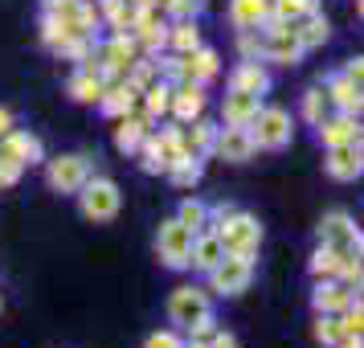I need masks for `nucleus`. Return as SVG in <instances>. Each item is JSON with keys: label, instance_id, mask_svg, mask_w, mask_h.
Returning a JSON list of instances; mask_svg holds the SVG:
<instances>
[{"label": "nucleus", "instance_id": "3c124183", "mask_svg": "<svg viewBox=\"0 0 364 348\" xmlns=\"http://www.w3.org/2000/svg\"><path fill=\"white\" fill-rule=\"evenodd\" d=\"M151 4H156V9H168V4H172V0H151Z\"/></svg>", "mask_w": 364, "mask_h": 348}, {"label": "nucleus", "instance_id": "6e6552de", "mask_svg": "<svg viewBox=\"0 0 364 348\" xmlns=\"http://www.w3.org/2000/svg\"><path fill=\"white\" fill-rule=\"evenodd\" d=\"M164 312H168V324H172L176 332H184L193 320H197V315L213 312V299H209V291H205V287H197V283H184V287H176V291L168 295Z\"/></svg>", "mask_w": 364, "mask_h": 348}, {"label": "nucleus", "instance_id": "2f4dec72", "mask_svg": "<svg viewBox=\"0 0 364 348\" xmlns=\"http://www.w3.org/2000/svg\"><path fill=\"white\" fill-rule=\"evenodd\" d=\"M315 9H319V0H270V21L295 25L303 13H315Z\"/></svg>", "mask_w": 364, "mask_h": 348}, {"label": "nucleus", "instance_id": "5701e85b", "mask_svg": "<svg viewBox=\"0 0 364 348\" xmlns=\"http://www.w3.org/2000/svg\"><path fill=\"white\" fill-rule=\"evenodd\" d=\"M295 29V37H299V46L311 53V50H319V46H328V37H331V21L323 17V9H315V13H303V17L291 25Z\"/></svg>", "mask_w": 364, "mask_h": 348}, {"label": "nucleus", "instance_id": "1a4fd4ad", "mask_svg": "<svg viewBox=\"0 0 364 348\" xmlns=\"http://www.w3.org/2000/svg\"><path fill=\"white\" fill-rule=\"evenodd\" d=\"M315 238L336 250H356V254L364 250L360 226H356V217L348 213V209H328V213L319 217V226H315Z\"/></svg>", "mask_w": 364, "mask_h": 348}, {"label": "nucleus", "instance_id": "cd10ccee", "mask_svg": "<svg viewBox=\"0 0 364 348\" xmlns=\"http://www.w3.org/2000/svg\"><path fill=\"white\" fill-rule=\"evenodd\" d=\"M344 254L348 250H336V246H319L311 250V258H307V270H311V279H336L340 275V266H344Z\"/></svg>", "mask_w": 364, "mask_h": 348}, {"label": "nucleus", "instance_id": "c756f323", "mask_svg": "<svg viewBox=\"0 0 364 348\" xmlns=\"http://www.w3.org/2000/svg\"><path fill=\"white\" fill-rule=\"evenodd\" d=\"M176 221H181L188 233H205V230H209V201L184 197L181 205H176Z\"/></svg>", "mask_w": 364, "mask_h": 348}, {"label": "nucleus", "instance_id": "4be33fe9", "mask_svg": "<svg viewBox=\"0 0 364 348\" xmlns=\"http://www.w3.org/2000/svg\"><path fill=\"white\" fill-rule=\"evenodd\" d=\"M225 258V246L217 242L213 230L205 233H193V250H188V270H197V275H209L217 263Z\"/></svg>", "mask_w": 364, "mask_h": 348}, {"label": "nucleus", "instance_id": "a211bd4d", "mask_svg": "<svg viewBox=\"0 0 364 348\" xmlns=\"http://www.w3.org/2000/svg\"><path fill=\"white\" fill-rule=\"evenodd\" d=\"M0 152H9V156L25 168L46 164V144H41L33 132H21V127H13L9 135H0Z\"/></svg>", "mask_w": 364, "mask_h": 348}, {"label": "nucleus", "instance_id": "f257e3e1", "mask_svg": "<svg viewBox=\"0 0 364 348\" xmlns=\"http://www.w3.org/2000/svg\"><path fill=\"white\" fill-rule=\"evenodd\" d=\"M209 230L217 233V242L225 246V254H242V258H254L262 250V221L246 209L230 205L225 213L209 217Z\"/></svg>", "mask_w": 364, "mask_h": 348}, {"label": "nucleus", "instance_id": "4c0bfd02", "mask_svg": "<svg viewBox=\"0 0 364 348\" xmlns=\"http://www.w3.org/2000/svg\"><path fill=\"white\" fill-rule=\"evenodd\" d=\"M135 41H139V53H164L168 50V21L151 25V29H139Z\"/></svg>", "mask_w": 364, "mask_h": 348}, {"label": "nucleus", "instance_id": "f3484780", "mask_svg": "<svg viewBox=\"0 0 364 348\" xmlns=\"http://www.w3.org/2000/svg\"><path fill=\"white\" fill-rule=\"evenodd\" d=\"M95 107H99L107 119H123V115H132L135 107H139V90H135L127 78H115V83L102 86V95H99Z\"/></svg>", "mask_w": 364, "mask_h": 348}, {"label": "nucleus", "instance_id": "ddd939ff", "mask_svg": "<svg viewBox=\"0 0 364 348\" xmlns=\"http://www.w3.org/2000/svg\"><path fill=\"white\" fill-rule=\"evenodd\" d=\"M315 139L323 144V148H340V144H360L364 132H360V115H340V111H331L315 123Z\"/></svg>", "mask_w": 364, "mask_h": 348}, {"label": "nucleus", "instance_id": "9d476101", "mask_svg": "<svg viewBox=\"0 0 364 348\" xmlns=\"http://www.w3.org/2000/svg\"><path fill=\"white\" fill-rule=\"evenodd\" d=\"M323 172H328V181H336V184L360 181V172H364V148H360V144L323 148Z\"/></svg>", "mask_w": 364, "mask_h": 348}, {"label": "nucleus", "instance_id": "2eb2a0df", "mask_svg": "<svg viewBox=\"0 0 364 348\" xmlns=\"http://www.w3.org/2000/svg\"><path fill=\"white\" fill-rule=\"evenodd\" d=\"M258 111H262V95L230 90V86H225V95H221V123H230V127H250Z\"/></svg>", "mask_w": 364, "mask_h": 348}, {"label": "nucleus", "instance_id": "f03ea898", "mask_svg": "<svg viewBox=\"0 0 364 348\" xmlns=\"http://www.w3.org/2000/svg\"><path fill=\"white\" fill-rule=\"evenodd\" d=\"M74 197H78V213H82L86 221H95V226L115 221L119 209H123V189H119V181L99 176V172H90L86 184L74 193Z\"/></svg>", "mask_w": 364, "mask_h": 348}, {"label": "nucleus", "instance_id": "4468645a", "mask_svg": "<svg viewBox=\"0 0 364 348\" xmlns=\"http://www.w3.org/2000/svg\"><path fill=\"white\" fill-rule=\"evenodd\" d=\"M360 291H352L348 283L340 279H315L311 287V312H323V315H340L348 303H356Z\"/></svg>", "mask_w": 364, "mask_h": 348}, {"label": "nucleus", "instance_id": "7c9ffc66", "mask_svg": "<svg viewBox=\"0 0 364 348\" xmlns=\"http://www.w3.org/2000/svg\"><path fill=\"white\" fill-rule=\"evenodd\" d=\"M323 115H331V102H328V95H323V86L303 90V99H299V119H303L307 127H315Z\"/></svg>", "mask_w": 364, "mask_h": 348}, {"label": "nucleus", "instance_id": "58836bf2", "mask_svg": "<svg viewBox=\"0 0 364 348\" xmlns=\"http://www.w3.org/2000/svg\"><path fill=\"white\" fill-rule=\"evenodd\" d=\"M237 58L242 62H262V29H242L237 33Z\"/></svg>", "mask_w": 364, "mask_h": 348}, {"label": "nucleus", "instance_id": "79ce46f5", "mask_svg": "<svg viewBox=\"0 0 364 348\" xmlns=\"http://www.w3.org/2000/svg\"><path fill=\"white\" fill-rule=\"evenodd\" d=\"M217 332V312H205V315H197L188 328H184V340H209Z\"/></svg>", "mask_w": 364, "mask_h": 348}, {"label": "nucleus", "instance_id": "8fccbe9b", "mask_svg": "<svg viewBox=\"0 0 364 348\" xmlns=\"http://www.w3.org/2000/svg\"><path fill=\"white\" fill-rule=\"evenodd\" d=\"M184 348H209L205 340H184Z\"/></svg>", "mask_w": 364, "mask_h": 348}, {"label": "nucleus", "instance_id": "f8f14e48", "mask_svg": "<svg viewBox=\"0 0 364 348\" xmlns=\"http://www.w3.org/2000/svg\"><path fill=\"white\" fill-rule=\"evenodd\" d=\"M209 111V86L200 83H176L172 86V107H168V119L176 123H193Z\"/></svg>", "mask_w": 364, "mask_h": 348}, {"label": "nucleus", "instance_id": "de8ad7c7", "mask_svg": "<svg viewBox=\"0 0 364 348\" xmlns=\"http://www.w3.org/2000/svg\"><path fill=\"white\" fill-rule=\"evenodd\" d=\"M13 127H17V115H13V111H9V107L0 102V135H9Z\"/></svg>", "mask_w": 364, "mask_h": 348}, {"label": "nucleus", "instance_id": "ea45409f", "mask_svg": "<svg viewBox=\"0 0 364 348\" xmlns=\"http://www.w3.org/2000/svg\"><path fill=\"white\" fill-rule=\"evenodd\" d=\"M340 328H344V340L348 336H364V303H348L344 312H340Z\"/></svg>", "mask_w": 364, "mask_h": 348}, {"label": "nucleus", "instance_id": "39448f33", "mask_svg": "<svg viewBox=\"0 0 364 348\" xmlns=\"http://www.w3.org/2000/svg\"><path fill=\"white\" fill-rule=\"evenodd\" d=\"M90 172H95V164H90L86 152H62V156L46 160V184H50L53 193H62V197H74Z\"/></svg>", "mask_w": 364, "mask_h": 348}, {"label": "nucleus", "instance_id": "f704fd0d", "mask_svg": "<svg viewBox=\"0 0 364 348\" xmlns=\"http://www.w3.org/2000/svg\"><path fill=\"white\" fill-rule=\"evenodd\" d=\"M139 168L148 172V176H164V152H160V139H156V132L144 135V144H139Z\"/></svg>", "mask_w": 364, "mask_h": 348}, {"label": "nucleus", "instance_id": "c85d7f7f", "mask_svg": "<svg viewBox=\"0 0 364 348\" xmlns=\"http://www.w3.org/2000/svg\"><path fill=\"white\" fill-rule=\"evenodd\" d=\"M200 46L197 21H168V53H193Z\"/></svg>", "mask_w": 364, "mask_h": 348}, {"label": "nucleus", "instance_id": "b1692460", "mask_svg": "<svg viewBox=\"0 0 364 348\" xmlns=\"http://www.w3.org/2000/svg\"><path fill=\"white\" fill-rule=\"evenodd\" d=\"M225 17H230V25L237 33L242 29H262L266 21H270V0H230Z\"/></svg>", "mask_w": 364, "mask_h": 348}, {"label": "nucleus", "instance_id": "a19ab883", "mask_svg": "<svg viewBox=\"0 0 364 348\" xmlns=\"http://www.w3.org/2000/svg\"><path fill=\"white\" fill-rule=\"evenodd\" d=\"M200 13H205V0H172L164 9L168 21H197Z\"/></svg>", "mask_w": 364, "mask_h": 348}, {"label": "nucleus", "instance_id": "423d86ee", "mask_svg": "<svg viewBox=\"0 0 364 348\" xmlns=\"http://www.w3.org/2000/svg\"><path fill=\"white\" fill-rule=\"evenodd\" d=\"M307 58V50L299 46V37L291 25H279V21H266L262 25V62L266 66H282L291 70Z\"/></svg>", "mask_w": 364, "mask_h": 348}, {"label": "nucleus", "instance_id": "a18cd8bd", "mask_svg": "<svg viewBox=\"0 0 364 348\" xmlns=\"http://www.w3.org/2000/svg\"><path fill=\"white\" fill-rule=\"evenodd\" d=\"M205 344H209V348H242V344H237V336H233V332H225L221 324H217V332L205 340Z\"/></svg>", "mask_w": 364, "mask_h": 348}, {"label": "nucleus", "instance_id": "dca6fc26", "mask_svg": "<svg viewBox=\"0 0 364 348\" xmlns=\"http://www.w3.org/2000/svg\"><path fill=\"white\" fill-rule=\"evenodd\" d=\"M323 95H328L331 111H340V115H360L364 111V90L352 78H344V74H331V78H323Z\"/></svg>", "mask_w": 364, "mask_h": 348}, {"label": "nucleus", "instance_id": "49530a36", "mask_svg": "<svg viewBox=\"0 0 364 348\" xmlns=\"http://www.w3.org/2000/svg\"><path fill=\"white\" fill-rule=\"evenodd\" d=\"M340 74H344V78H352L356 86H364V58H348Z\"/></svg>", "mask_w": 364, "mask_h": 348}, {"label": "nucleus", "instance_id": "9b49d317", "mask_svg": "<svg viewBox=\"0 0 364 348\" xmlns=\"http://www.w3.org/2000/svg\"><path fill=\"white\" fill-rule=\"evenodd\" d=\"M213 156L225 160V164H246V160H254L258 148H254V139H250V127H230V123H221V127H217V139H213Z\"/></svg>", "mask_w": 364, "mask_h": 348}, {"label": "nucleus", "instance_id": "a878e982", "mask_svg": "<svg viewBox=\"0 0 364 348\" xmlns=\"http://www.w3.org/2000/svg\"><path fill=\"white\" fill-rule=\"evenodd\" d=\"M217 127L221 123H213V119H193V123H184V148L193 152V156H200V160H209L213 156V139H217Z\"/></svg>", "mask_w": 364, "mask_h": 348}, {"label": "nucleus", "instance_id": "6ab92c4d", "mask_svg": "<svg viewBox=\"0 0 364 348\" xmlns=\"http://www.w3.org/2000/svg\"><path fill=\"white\" fill-rule=\"evenodd\" d=\"M221 78V53L213 50V46H205L200 41L193 53H184V83H200L209 86Z\"/></svg>", "mask_w": 364, "mask_h": 348}, {"label": "nucleus", "instance_id": "c03bdc74", "mask_svg": "<svg viewBox=\"0 0 364 348\" xmlns=\"http://www.w3.org/2000/svg\"><path fill=\"white\" fill-rule=\"evenodd\" d=\"M21 176H25V164H17L9 152H0V189H13Z\"/></svg>", "mask_w": 364, "mask_h": 348}, {"label": "nucleus", "instance_id": "37998d69", "mask_svg": "<svg viewBox=\"0 0 364 348\" xmlns=\"http://www.w3.org/2000/svg\"><path fill=\"white\" fill-rule=\"evenodd\" d=\"M144 348H184V332L160 328V332H151L148 340H144Z\"/></svg>", "mask_w": 364, "mask_h": 348}, {"label": "nucleus", "instance_id": "473e14b6", "mask_svg": "<svg viewBox=\"0 0 364 348\" xmlns=\"http://www.w3.org/2000/svg\"><path fill=\"white\" fill-rule=\"evenodd\" d=\"M90 53H95V37L90 33H70L66 41L53 50V58H62V62H78V66H82Z\"/></svg>", "mask_w": 364, "mask_h": 348}, {"label": "nucleus", "instance_id": "0eeeda50", "mask_svg": "<svg viewBox=\"0 0 364 348\" xmlns=\"http://www.w3.org/2000/svg\"><path fill=\"white\" fill-rule=\"evenodd\" d=\"M188 250H193V233L184 230L176 217H164L156 230V258L168 270H188Z\"/></svg>", "mask_w": 364, "mask_h": 348}, {"label": "nucleus", "instance_id": "bb28decb", "mask_svg": "<svg viewBox=\"0 0 364 348\" xmlns=\"http://www.w3.org/2000/svg\"><path fill=\"white\" fill-rule=\"evenodd\" d=\"M168 107H172V83L156 78V83L139 95V107H135V111H144L151 123H160V119H168Z\"/></svg>", "mask_w": 364, "mask_h": 348}, {"label": "nucleus", "instance_id": "c9c22d12", "mask_svg": "<svg viewBox=\"0 0 364 348\" xmlns=\"http://www.w3.org/2000/svg\"><path fill=\"white\" fill-rule=\"evenodd\" d=\"M164 176H168V181H172V184H176V189H193V184H197L200 176H205V160H200V156H188L184 164L168 168Z\"/></svg>", "mask_w": 364, "mask_h": 348}, {"label": "nucleus", "instance_id": "aec40b11", "mask_svg": "<svg viewBox=\"0 0 364 348\" xmlns=\"http://www.w3.org/2000/svg\"><path fill=\"white\" fill-rule=\"evenodd\" d=\"M225 86L230 90H250V95H270V86H274V78H270V66L266 62H237V66L230 70V78H225Z\"/></svg>", "mask_w": 364, "mask_h": 348}, {"label": "nucleus", "instance_id": "72a5a7b5", "mask_svg": "<svg viewBox=\"0 0 364 348\" xmlns=\"http://www.w3.org/2000/svg\"><path fill=\"white\" fill-rule=\"evenodd\" d=\"M311 336H315V344L336 348L340 340H344V328H340V315H323V312H315V320H311Z\"/></svg>", "mask_w": 364, "mask_h": 348}, {"label": "nucleus", "instance_id": "7ed1b4c3", "mask_svg": "<svg viewBox=\"0 0 364 348\" xmlns=\"http://www.w3.org/2000/svg\"><path fill=\"white\" fill-rule=\"evenodd\" d=\"M250 139H254V148L258 152H282L291 148V139H295V119L287 107H266L254 115L250 123Z\"/></svg>", "mask_w": 364, "mask_h": 348}, {"label": "nucleus", "instance_id": "393cba45", "mask_svg": "<svg viewBox=\"0 0 364 348\" xmlns=\"http://www.w3.org/2000/svg\"><path fill=\"white\" fill-rule=\"evenodd\" d=\"M102 86H107V83H102L90 66H78L66 78V95L74 102H82V107H95V102H99V95H102Z\"/></svg>", "mask_w": 364, "mask_h": 348}, {"label": "nucleus", "instance_id": "412c9836", "mask_svg": "<svg viewBox=\"0 0 364 348\" xmlns=\"http://www.w3.org/2000/svg\"><path fill=\"white\" fill-rule=\"evenodd\" d=\"M148 132H156V123H151L144 111H132V115L115 119V148L123 152V156H135Z\"/></svg>", "mask_w": 364, "mask_h": 348}, {"label": "nucleus", "instance_id": "20e7f679", "mask_svg": "<svg viewBox=\"0 0 364 348\" xmlns=\"http://www.w3.org/2000/svg\"><path fill=\"white\" fill-rule=\"evenodd\" d=\"M205 291H213L217 299H237L250 291V283H254V258H242V254H225L221 263L205 275Z\"/></svg>", "mask_w": 364, "mask_h": 348}, {"label": "nucleus", "instance_id": "09e8293b", "mask_svg": "<svg viewBox=\"0 0 364 348\" xmlns=\"http://www.w3.org/2000/svg\"><path fill=\"white\" fill-rule=\"evenodd\" d=\"M336 348H364V340H360V336H348V340H340Z\"/></svg>", "mask_w": 364, "mask_h": 348}, {"label": "nucleus", "instance_id": "e433bc0d", "mask_svg": "<svg viewBox=\"0 0 364 348\" xmlns=\"http://www.w3.org/2000/svg\"><path fill=\"white\" fill-rule=\"evenodd\" d=\"M70 33H74V29H66V25L53 17V13H41V33H37V37H41V46H46L50 53L58 50V46H62Z\"/></svg>", "mask_w": 364, "mask_h": 348}]
</instances>
